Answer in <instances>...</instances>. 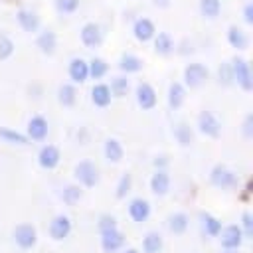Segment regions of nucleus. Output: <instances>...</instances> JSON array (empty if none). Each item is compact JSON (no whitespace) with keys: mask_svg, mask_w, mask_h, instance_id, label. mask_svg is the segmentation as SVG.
<instances>
[{"mask_svg":"<svg viewBox=\"0 0 253 253\" xmlns=\"http://www.w3.org/2000/svg\"><path fill=\"white\" fill-rule=\"evenodd\" d=\"M210 184L217 190L223 192H231V190H239V176L235 170H231L225 164H215L210 170Z\"/></svg>","mask_w":253,"mask_h":253,"instance_id":"1","label":"nucleus"},{"mask_svg":"<svg viewBox=\"0 0 253 253\" xmlns=\"http://www.w3.org/2000/svg\"><path fill=\"white\" fill-rule=\"evenodd\" d=\"M73 178H75V184H79L81 188H95L101 180L99 166L93 160H87V158L79 160L73 166Z\"/></svg>","mask_w":253,"mask_h":253,"instance_id":"2","label":"nucleus"},{"mask_svg":"<svg viewBox=\"0 0 253 253\" xmlns=\"http://www.w3.org/2000/svg\"><path fill=\"white\" fill-rule=\"evenodd\" d=\"M38 239H40V237H38L36 225L28 223V221L18 223V225H14V229H12V241H14L16 247H20L22 251L34 249V247L38 245Z\"/></svg>","mask_w":253,"mask_h":253,"instance_id":"3","label":"nucleus"},{"mask_svg":"<svg viewBox=\"0 0 253 253\" xmlns=\"http://www.w3.org/2000/svg\"><path fill=\"white\" fill-rule=\"evenodd\" d=\"M229 65H231V71H233V81L243 91H251L253 89V73H251L249 61L245 57H241V55H233Z\"/></svg>","mask_w":253,"mask_h":253,"instance_id":"4","label":"nucleus"},{"mask_svg":"<svg viewBox=\"0 0 253 253\" xmlns=\"http://www.w3.org/2000/svg\"><path fill=\"white\" fill-rule=\"evenodd\" d=\"M196 126L198 130L208 136V138H217L221 134V121L217 119V115L210 109H204L198 113V119H196Z\"/></svg>","mask_w":253,"mask_h":253,"instance_id":"5","label":"nucleus"},{"mask_svg":"<svg viewBox=\"0 0 253 253\" xmlns=\"http://www.w3.org/2000/svg\"><path fill=\"white\" fill-rule=\"evenodd\" d=\"M217 239H219L221 249H227V251H241V247L245 243V237H243V233H241L237 223L223 225L219 235H217Z\"/></svg>","mask_w":253,"mask_h":253,"instance_id":"6","label":"nucleus"},{"mask_svg":"<svg viewBox=\"0 0 253 253\" xmlns=\"http://www.w3.org/2000/svg\"><path fill=\"white\" fill-rule=\"evenodd\" d=\"M210 79V69L208 65L200 63V61H194V63H188L184 67V87H190V89H198L202 87L206 81Z\"/></svg>","mask_w":253,"mask_h":253,"instance_id":"7","label":"nucleus"},{"mask_svg":"<svg viewBox=\"0 0 253 253\" xmlns=\"http://www.w3.org/2000/svg\"><path fill=\"white\" fill-rule=\"evenodd\" d=\"M73 231V221L69 215L65 213H57L51 217L49 225H47V233L51 241H65Z\"/></svg>","mask_w":253,"mask_h":253,"instance_id":"8","label":"nucleus"},{"mask_svg":"<svg viewBox=\"0 0 253 253\" xmlns=\"http://www.w3.org/2000/svg\"><path fill=\"white\" fill-rule=\"evenodd\" d=\"M134 99H136V105L142 109V111H150L156 107L158 103V95H156V89L148 83V81H138L136 87H134Z\"/></svg>","mask_w":253,"mask_h":253,"instance_id":"9","label":"nucleus"},{"mask_svg":"<svg viewBox=\"0 0 253 253\" xmlns=\"http://www.w3.org/2000/svg\"><path fill=\"white\" fill-rule=\"evenodd\" d=\"M126 211H128V217L134 223H144V221H148V217L152 213V206H150V202L146 198L136 196V198H130L128 200Z\"/></svg>","mask_w":253,"mask_h":253,"instance_id":"10","label":"nucleus"},{"mask_svg":"<svg viewBox=\"0 0 253 253\" xmlns=\"http://www.w3.org/2000/svg\"><path fill=\"white\" fill-rule=\"evenodd\" d=\"M125 241H126V237L119 227L99 233V243L105 253H121L125 249Z\"/></svg>","mask_w":253,"mask_h":253,"instance_id":"11","label":"nucleus"},{"mask_svg":"<svg viewBox=\"0 0 253 253\" xmlns=\"http://www.w3.org/2000/svg\"><path fill=\"white\" fill-rule=\"evenodd\" d=\"M47 132H49V123L43 115H34L28 125H26V136L28 140H36V142H42L47 138Z\"/></svg>","mask_w":253,"mask_h":253,"instance_id":"12","label":"nucleus"},{"mask_svg":"<svg viewBox=\"0 0 253 253\" xmlns=\"http://www.w3.org/2000/svg\"><path fill=\"white\" fill-rule=\"evenodd\" d=\"M81 43L85 47H99L103 43V28L97 22H85L79 32Z\"/></svg>","mask_w":253,"mask_h":253,"instance_id":"13","label":"nucleus"},{"mask_svg":"<svg viewBox=\"0 0 253 253\" xmlns=\"http://www.w3.org/2000/svg\"><path fill=\"white\" fill-rule=\"evenodd\" d=\"M16 20L20 24V28L24 32H30V34H38L42 30V18L36 10L32 8H20L16 12Z\"/></svg>","mask_w":253,"mask_h":253,"instance_id":"14","label":"nucleus"},{"mask_svg":"<svg viewBox=\"0 0 253 253\" xmlns=\"http://www.w3.org/2000/svg\"><path fill=\"white\" fill-rule=\"evenodd\" d=\"M61 162V150L55 144H43L38 150V164L43 170H53Z\"/></svg>","mask_w":253,"mask_h":253,"instance_id":"15","label":"nucleus"},{"mask_svg":"<svg viewBox=\"0 0 253 253\" xmlns=\"http://www.w3.org/2000/svg\"><path fill=\"white\" fill-rule=\"evenodd\" d=\"M67 75H69V79H71L73 85H77V83H85V81L89 79L87 59H83V57H79V55L71 57L69 63H67Z\"/></svg>","mask_w":253,"mask_h":253,"instance_id":"16","label":"nucleus"},{"mask_svg":"<svg viewBox=\"0 0 253 253\" xmlns=\"http://www.w3.org/2000/svg\"><path fill=\"white\" fill-rule=\"evenodd\" d=\"M132 36L138 40V42H150L154 36H156V26H154V22L150 20V18H144V16H140V18H136L134 20V24H132Z\"/></svg>","mask_w":253,"mask_h":253,"instance_id":"17","label":"nucleus"},{"mask_svg":"<svg viewBox=\"0 0 253 253\" xmlns=\"http://www.w3.org/2000/svg\"><path fill=\"white\" fill-rule=\"evenodd\" d=\"M198 219H200V229H202V233L206 237H217L219 235L223 223H221V219L217 215H213L210 211H200Z\"/></svg>","mask_w":253,"mask_h":253,"instance_id":"18","label":"nucleus"},{"mask_svg":"<svg viewBox=\"0 0 253 253\" xmlns=\"http://www.w3.org/2000/svg\"><path fill=\"white\" fill-rule=\"evenodd\" d=\"M36 45L40 47V51L43 55H53L55 47H57V34L51 28H43L38 32L36 36Z\"/></svg>","mask_w":253,"mask_h":253,"instance_id":"19","label":"nucleus"},{"mask_svg":"<svg viewBox=\"0 0 253 253\" xmlns=\"http://www.w3.org/2000/svg\"><path fill=\"white\" fill-rule=\"evenodd\" d=\"M172 186V178L168 174V170H154L150 176V192L154 196H166L170 192Z\"/></svg>","mask_w":253,"mask_h":253,"instance_id":"20","label":"nucleus"},{"mask_svg":"<svg viewBox=\"0 0 253 253\" xmlns=\"http://www.w3.org/2000/svg\"><path fill=\"white\" fill-rule=\"evenodd\" d=\"M166 227L172 235H184L190 227V215L186 211H172L166 217Z\"/></svg>","mask_w":253,"mask_h":253,"instance_id":"21","label":"nucleus"},{"mask_svg":"<svg viewBox=\"0 0 253 253\" xmlns=\"http://www.w3.org/2000/svg\"><path fill=\"white\" fill-rule=\"evenodd\" d=\"M117 67L123 71V75H130V73H138V71H142L144 61H142L136 53L125 51V53H121V57H119V61H117Z\"/></svg>","mask_w":253,"mask_h":253,"instance_id":"22","label":"nucleus"},{"mask_svg":"<svg viewBox=\"0 0 253 253\" xmlns=\"http://www.w3.org/2000/svg\"><path fill=\"white\" fill-rule=\"evenodd\" d=\"M172 136H174V140L178 142V146H182V148H186V146H192L194 144V128L190 126V123H186V121H180V123H176L174 126H172Z\"/></svg>","mask_w":253,"mask_h":253,"instance_id":"23","label":"nucleus"},{"mask_svg":"<svg viewBox=\"0 0 253 253\" xmlns=\"http://www.w3.org/2000/svg\"><path fill=\"white\" fill-rule=\"evenodd\" d=\"M103 154H105V158H107L109 162L119 164V162L125 158V146H123V142H121L119 138L109 136V138H105V142H103Z\"/></svg>","mask_w":253,"mask_h":253,"instance_id":"24","label":"nucleus"},{"mask_svg":"<svg viewBox=\"0 0 253 253\" xmlns=\"http://www.w3.org/2000/svg\"><path fill=\"white\" fill-rule=\"evenodd\" d=\"M166 101H168V107L172 111L180 109L186 101V87L180 83V81H172L168 85V91H166Z\"/></svg>","mask_w":253,"mask_h":253,"instance_id":"25","label":"nucleus"},{"mask_svg":"<svg viewBox=\"0 0 253 253\" xmlns=\"http://www.w3.org/2000/svg\"><path fill=\"white\" fill-rule=\"evenodd\" d=\"M164 249V237L158 231H146L142 235V243H140V253H162Z\"/></svg>","mask_w":253,"mask_h":253,"instance_id":"26","label":"nucleus"},{"mask_svg":"<svg viewBox=\"0 0 253 253\" xmlns=\"http://www.w3.org/2000/svg\"><path fill=\"white\" fill-rule=\"evenodd\" d=\"M227 43L231 45V47H235V49H247V45H249V36H247V32L241 28V26H237V24H231L229 28H227Z\"/></svg>","mask_w":253,"mask_h":253,"instance_id":"27","label":"nucleus"},{"mask_svg":"<svg viewBox=\"0 0 253 253\" xmlns=\"http://www.w3.org/2000/svg\"><path fill=\"white\" fill-rule=\"evenodd\" d=\"M113 101V95H111V89L107 83H95L93 89H91V103L99 109H105L109 107Z\"/></svg>","mask_w":253,"mask_h":253,"instance_id":"28","label":"nucleus"},{"mask_svg":"<svg viewBox=\"0 0 253 253\" xmlns=\"http://www.w3.org/2000/svg\"><path fill=\"white\" fill-rule=\"evenodd\" d=\"M152 40H154V51L158 55H170L176 47V42L170 36V32H158Z\"/></svg>","mask_w":253,"mask_h":253,"instance_id":"29","label":"nucleus"},{"mask_svg":"<svg viewBox=\"0 0 253 253\" xmlns=\"http://www.w3.org/2000/svg\"><path fill=\"white\" fill-rule=\"evenodd\" d=\"M81 198H83V188L79 184H75V182L73 184H65L61 188V192H59V200L65 206H75V204L81 202Z\"/></svg>","mask_w":253,"mask_h":253,"instance_id":"30","label":"nucleus"},{"mask_svg":"<svg viewBox=\"0 0 253 253\" xmlns=\"http://www.w3.org/2000/svg\"><path fill=\"white\" fill-rule=\"evenodd\" d=\"M57 101L61 107H73L77 103V87L73 83H61L57 89Z\"/></svg>","mask_w":253,"mask_h":253,"instance_id":"31","label":"nucleus"},{"mask_svg":"<svg viewBox=\"0 0 253 253\" xmlns=\"http://www.w3.org/2000/svg\"><path fill=\"white\" fill-rule=\"evenodd\" d=\"M109 89H111V95H113V97L123 99V97L128 93V89H130V79H128V75H123V73H121V75H113Z\"/></svg>","mask_w":253,"mask_h":253,"instance_id":"32","label":"nucleus"},{"mask_svg":"<svg viewBox=\"0 0 253 253\" xmlns=\"http://www.w3.org/2000/svg\"><path fill=\"white\" fill-rule=\"evenodd\" d=\"M87 71H89L91 79H103L109 73V63H107V59L95 55V57H91L87 61Z\"/></svg>","mask_w":253,"mask_h":253,"instance_id":"33","label":"nucleus"},{"mask_svg":"<svg viewBox=\"0 0 253 253\" xmlns=\"http://www.w3.org/2000/svg\"><path fill=\"white\" fill-rule=\"evenodd\" d=\"M0 138L8 144H18V146H24V144H30L28 136L20 130H14L10 126H0Z\"/></svg>","mask_w":253,"mask_h":253,"instance_id":"34","label":"nucleus"},{"mask_svg":"<svg viewBox=\"0 0 253 253\" xmlns=\"http://www.w3.org/2000/svg\"><path fill=\"white\" fill-rule=\"evenodd\" d=\"M130 192H132V174L125 172V174H121V178L115 186V198L117 200H126V196Z\"/></svg>","mask_w":253,"mask_h":253,"instance_id":"35","label":"nucleus"},{"mask_svg":"<svg viewBox=\"0 0 253 253\" xmlns=\"http://www.w3.org/2000/svg\"><path fill=\"white\" fill-rule=\"evenodd\" d=\"M200 12L208 20L217 18L221 14V0H200Z\"/></svg>","mask_w":253,"mask_h":253,"instance_id":"36","label":"nucleus"},{"mask_svg":"<svg viewBox=\"0 0 253 253\" xmlns=\"http://www.w3.org/2000/svg\"><path fill=\"white\" fill-rule=\"evenodd\" d=\"M217 81H219V85H223V87H229V85L235 83V81H233V71H231L229 61H221V63L217 65Z\"/></svg>","mask_w":253,"mask_h":253,"instance_id":"37","label":"nucleus"},{"mask_svg":"<svg viewBox=\"0 0 253 253\" xmlns=\"http://www.w3.org/2000/svg\"><path fill=\"white\" fill-rule=\"evenodd\" d=\"M239 229H241V233H243V237H245V241L247 239H251L253 237V213L251 211H243L241 213V217H239Z\"/></svg>","mask_w":253,"mask_h":253,"instance_id":"38","label":"nucleus"},{"mask_svg":"<svg viewBox=\"0 0 253 253\" xmlns=\"http://www.w3.org/2000/svg\"><path fill=\"white\" fill-rule=\"evenodd\" d=\"M117 227H119V221H117V217L113 213H101L97 217V229H99V233L109 231V229H117Z\"/></svg>","mask_w":253,"mask_h":253,"instance_id":"39","label":"nucleus"},{"mask_svg":"<svg viewBox=\"0 0 253 253\" xmlns=\"http://www.w3.org/2000/svg\"><path fill=\"white\" fill-rule=\"evenodd\" d=\"M53 6L59 14H73L79 10L81 0H53Z\"/></svg>","mask_w":253,"mask_h":253,"instance_id":"40","label":"nucleus"},{"mask_svg":"<svg viewBox=\"0 0 253 253\" xmlns=\"http://www.w3.org/2000/svg\"><path fill=\"white\" fill-rule=\"evenodd\" d=\"M16 51V43L10 36H0V59H8L12 57V53Z\"/></svg>","mask_w":253,"mask_h":253,"instance_id":"41","label":"nucleus"},{"mask_svg":"<svg viewBox=\"0 0 253 253\" xmlns=\"http://www.w3.org/2000/svg\"><path fill=\"white\" fill-rule=\"evenodd\" d=\"M241 132H243L245 138H251V136H253V113H247V115L243 117Z\"/></svg>","mask_w":253,"mask_h":253,"instance_id":"42","label":"nucleus"},{"mask_svg":"<svg viewBox=\"0 0 253 253\" xmlns=\"http://www.w3.org/2000/svg\"><path fill=\"white\" fill-rule=\"evenodd\" d=\"M152 166H154V170H168V166H170L168 154H164V152L156 154V156L152 158Z\"/></svg>","mask_w":253,"mask_h":253,"instance_id":"43","label":"nucleus"},{"mask_svg":"<svg viewBox=\"0 0 253 253\" xmlns=\"http://www.w3.org/2000/svg\"><path fill=\"white\" fill-rule=\"evenodd\" d=\"M174 51H178L180 55H186V53H192V51H194V43H192L190 40H182L180 43H176V47H174Z\"/></svg>","mask_w":253,"mask_h":253,"instance_id":"44","label":"nucleus"},{"mask_svg":"<svg viewBox=\"0 0 253 253\" xmlns=\"http://www.w3.org/2000/svg\"><path fill=\"white\" fill-rule=\"evenodd\" d=\"M251 194H253V186H251V182L247 180V182H245V186L241 188V192H239V196H237V198H239L243 204H247V202L251 200Z\"/></svg>","mask_w":253,"mask_h":253,"instance_id":"45","label":"nucleus"},{"mask_svg":"<svg viewBox=\"0 0 253 253\" xmlns=\"http://www.w3.org/2000/svg\"><path fill=\"white\" fill-rule=\"evenodd\" d=\"M28 93H30L32 99H40V97L43 95V87H42L40 83H32V85L28 87Z\"/></svg>","mask_w":253,"mask_h":253,"instance_id":"46","label":"nucleus"},{"mask_svg":"<svg viewBox=\"0 0 253 253\" xmlns=\"http://www.w3.org/2000/svg\"><path fill=\"white\" fill-rule=\"evenodd\" d=\"M243 20H245V24H253V4L251 2H247L243 6Z\"/></svg>","mask_w":253,"mask_h":253,"instance_id":"47","label":"nucleus"},{"mask_svg":"<svg viewBox=\"0 0 253 253\" xmlns=\"http://www.w3.org/2000/svg\"><path fill=\"white\" fill-rule=\"evenodd\" d=\"M152 4L158 6V8H168L172 4V0H152Z\"/></svg>","mask_w":253,"mask_h":253,"instance_id":"48","label":"nucleus"},{"mask_svg":"<svg viewBox=\"0 0 253 253\" xmlns=\"http://www.w3.org/2000/svg\"><path fill=\"white\" fill-rule=\"evenodd\" d=\"M121 253H140V251H138L136 247H125V249H123Z\"/></svg>","mask_w":253,"mask_h":253,"instance_id":"49","label":"nucleus"},{"mask_svg":"<svg viewBox=\"0 0 253 253\" xmlns=\"http://www.w3.org/2000/svg\"><path fill=\"white\" fill-rule=\"evenodd\" d=\"M219 253H241V251H227V249H221Z\"/></svg>","mask_w":253,"mask_h":253,"instance_id":"50","label":"nucleus"},{"mask_svg":"<svg viewBox=\"0 0 253 253\" xmlns=\"http://www.w3.org/2000/svg\"><path fill=\"white\" fill-rule=\"evenodd\" d=\"M194 253H198V251H194Z\"/></svg>","mask_w":253,"mask_h":253,"instance_id":"51","label":"nucleus"}]
</instances>
